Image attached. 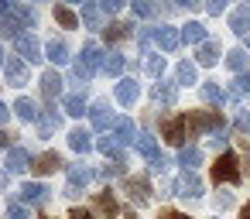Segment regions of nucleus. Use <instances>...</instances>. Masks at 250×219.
<instances>
[{
    "label": "nucleus",
    "instance_id": "1",
    "mask_svg": "<svg viewBox=\"0 0 250 219\" xmlns=\"http://www.w3.org/2000/svg\"><path fill=\"white\" fill-rule=\"evenodd\" d=\"M103 52H100V45L96 41H86L83 45V55H79V62H76V82H89L93 76H96V69H103Z\"/></svg>",
    "mask_w": 250,
    "mask_h": 219
},
{
    "label": "nucleus",
    "instance_id": "2",
    "mask_svg": "<svg viewBox=\"0 0 250 219\" xmlns=\"http://www.w3.org/2000/svg\"><path fill=\"white\" fill-rule=\"evenodd\" d=\"M219 127H223V113H219V110H202V113L185 117V130H188V137L206 134V130H219Z\"/></svg>",
    "mask_w": 250,
    "mask_h": 219
},
{
    "label": "nucleus",
    "instance_id": "3",
    "mask_svg": "<svg viewBox=\"0 0 250 219\" xmlns=\"http://www.w3.org/2000/svg\"><path fill=\"white\" fill-rule=\"evenodd\" d=\"M212 181L219 185V181H229V185H236L240 181V161H236V154H219L216 158V164H212Z\"/></svg>",
    "mask_w": 250,
    "mask_h": 219
},
{
    "label": "nucleus",
    "instance_id": "4",
    "mask_svg": "<svg viewBox=\"0 0 250 219\" xmlns=\"http://www.w3.org/2000/svg\"><path fill=\"white\" fill-rule=\"evenodd\" d=\"M175 195H185V199H199L202 195V181L195 171H182L175 178Z\"/></svg>",
    "mask_w": 250,
    "mask_h": 219
},
{
    "label": "nucleus",
    "instance_id": "5",
    "mask_svg": "<svg viewBox=\"0 0 250 219\" xmlns=\"http://www.w3.org/2000/svg\"><path fill=\"white\" fill-rule=\"evenodd\" d=\"M127 195H130L134 205H147V202H151V181H147L144 175L127 178Z\"/></svg>",
    "mask_w": 250,
    "mask_h": 219
},
{
    "label": "nucleus",
    "instance_id": "6",
    "mask_svg": "<svg viewBox=\"0 0 250 219\" xmlns=\"http://www.w3.org/2000/svg\"><path fill=\"white\" fill-rule=\"evenodd\" d=\"M161 134H165V140H168V144L182 147V144H185V137H188V130H185V117H171V120H165Z\"/></svg>",
    "mask_w": 250,
    "mask_h": 219
},
{
    "label": "nucleus",
    "instance_id": "7",
    "mask_svg": "<svg viewBox=\"0 0 250 219\" xmlns=\"http://www.w3.org/2000/svg\"><path fill=\"white\" fill-rule=\"evenodd\" d=\"M14 41H18V52H21L24 62H42V59H45V55H42V45H38L35 35H18Z\"/></svg>",
    "mask_w": 250,
    "mask_h": 219
},
{
    "label": "nucleus",
    "instance_id": "8",
    "mask_svg": "<svg viewBox=\"0 0 250 219\" xmlns=\"http://www.w3.org/2000/svg\"><path fill=\"white\" fill-rule=\"evenodd\" d=\"M4 76H7V86L21 89V86L28 82V65H24V59H7V65H4Z\"/></svg>",
    "mask_w": 250,
    "mask_h": 219
},
{
    "label": "nucleus",
    "instance_id": "9",
    "mask_svg": "<svg viewBox=\"0 0 250 219\" xmlns=\"http://www.w3.org/2000/svg\"><path fill=\"white\" fill-rule=\"evenodd\" d=\"M89 120H93V127H96V130H106V127H117V117H113V110H110L106 103H96V106L89 110Z\"/></svg>",
    "mask_w": 250,
    "mask_h": 219
},
{
    "label": "nucleus",
    "instance_id": "10",
    "mask_svg": "<svg viewBox=\"0 0 250 219\" xmlns=\"http://www.w3.org/2000/svg\"><path fill=\"white\" fill-rule=\"evenodd\" d=\"M154 41H158L161 52H175V48L182 45V35H178L175 28H158V31H154Z\"/></svg>",
    "mask_w": 250,
    "mask_h": 219
},
{
    "label": "nucleus",
    "instance_id": "11",
    "mask_svg": "<svg viewBox=\"0 0 250 219\" xmlns=\"http://www.w3.org/2000/svg\"><path fill=\"white\" fill-rule=\"evenodd\" d=\"M137 96H141V86H137L134 79H120V82H117V100H120L124 106H134Z\"/></svg>",
    "mask_w": 250,
    "mask_h": 219
},
{
    "label": "nucleus",
    "instance_id": "12",
    "mask_svg": "<svg viewBox=\"0 0 250 219\" xmlns=\"http://www.w3.org/2000/svg\"><path fill=\"white\" fill-rule=\"evenodd\" d=\"M28 168H35L31 164V154L24 147H11L7 151V171H28Z\"/></svg>",
    "mask_w": 250,
    "mask_h": 219
},
{
    "label": "nucleus",
    "instance_id": "13",
    "mask_svg": "<svg viewBox=\"0 0 250 219\" xmlns=\"http://www.w3.org/2000/svg\"><path fill=\"white\" fill-rule=\"evenodd\" d=\"M89 178H93V171H89L86 164H76V168L69 171V195H76V192H83V188L89 185Z\"/></svg>",
    "mask_w": 250,
    "mask_h": 219
},
{
    "label": "nucleus",
    "instance_id": "14",
    "mask_svg": "<svg viewBox=\"0 0 250 219\" xmlns=\"http://www.w3.org/2000/svg\"><path fill=\"white\" fill-rule=\"evenodd\" d=\"M113 130H117L113 137H117L120 144H134V140L141 137L137 127H134V120H127V117H117V127H113Z\"/></svg>",
    "mask_w": 250,
    "mask_h": 219
},
{
    "label": "nucleus",
    "instance_id": "15",
    "mask_svg": "<svg viewBox=\"0 0 250 219\" xmlns=\"http://www.w3.org/2000/svg\"><path fill=\"white\" fill-rule=\"evenodd\" d=\"M45 195H48V188H45V185L28 181V185L21 188V205H38V202H45Z\"/></svg>",
    "mask_w": 250,
    "mask_h": 219
},
{
    "label": "nucleus",
    "instance_id": "16",
    "mask_svg": "<svg viewBox=\"0 0 250 219\" xmlns=\"http://www.w3.org/2000/svg\"><path fill=\"white\" fill-rule=\"evenodd\" d=\"M229 28H233L236 35H247V38H250V7H236V11L229 14Z\"/></svg>",
    "mask_w": 250,
    "mask_h": 219
},
{
    "label": "nucleus",
    "instance_id": "17",
    "mask_svg": "<svg viewBox=\"0 0 250 219\" xmlns=\"http://www.w3.org/2000/svg\"><path fill=\"white\" fill-rule=\"evenodd\" d=\"M42 93H45V100L62 96V76H59V72H45V76H42Z\"/></svg>",
    "mask_w": 250,
    "mask_h": 219
},
{
    "label": "nucleus",
    "instance_id": "18",
    "mask_svg": "<svg viewBox=\"0 0 250 219\" xmlns=\"http://www.w3.org/2000/svg\"><path fill=\"white\" fill-rule=\"evenodd\" d=\"M100 151H103L113 164H124V147H120L117 137H100Z\"/></svg>",
    "mask_w": 250,
    "mask_h": 219
},
{
    "label": "nucleus",
    "instance_id": "19",
    "mask_svg": "<svg viewBox=\"0 0 250 219\" xmlns=\"http://www.w3.org/2000/svg\"><path fill=\"white\" fill-rule=\"evenodd\" d=\"M79 14H83V21H86V28H103V7H96V4H83L79 7Z\"/></svg>",
    "mask_w": 250,
    "mask_h": 219
},
{
    "label": "nucleus",
    "instance_id": "20",
    "mask_svg": "<svg viewBox=\"0 0 250 219\" xmlns=\"http://www.w3.org/2000/svg\"><path fill=\"white\" fill-rule=\"evenodd\" d=\"M182 41H188V45H206V28H202L199 21H188V24L182 28Z\"/></svg>",
    "mask_w": 250,
    "mask_h": 219
},
{
    "label": "nucleus",
    "instance_id": "21",
    "mask_svg": "<svg viewBox=\"0 0 250 219\" xmlns=\"http://www.w3.org/2000/svg\"><path fill=\"white\" fill-rule=\"evenodd\" d=\"M45 55H48L55 65H65V62H69V45L55 38V41H48V45H45Z\"/></svg>",
    "mask_w": 250,
    "mask_h": 219
},
{
    "label": "nucleus",
    "instance_id": "22",
    "mask_svg": "<svg viewBox=\"0 0 250 219\" xmlns=\"http://www.w3.org/2000/svg\"><path fill=\"white\" fill-rule=\"evenodd\" d=\"M62 168V158L55 154V151H48V154H42L38 161H35V171L38 175H52V171H59Z\"/></svg>",
    "mask_w": 250,
    "mask_h": 219
},
{
    "label": "nucleus",
    "instance_id": "23",
    "mask_svg": "<svg viewBox=\"0 0 250 219\" xmlns=\"http://www.w3.org/2000/svg\"><path fill=\"white\" fill-rule=\"evenodd\" d=\"M52 14H55V21H59L62 28H79V14H76V11H69L65 4H55V7H52Z\"/></svg>",
    "mask_w": 250,
    "mask_h": 219
},
{
    "label": "nucleus",
    "instance_id": "24",
    "mask_svg": "<svg viewBox=\"0 0 250 219\" xmlns=\"http://www.w3.org/2000/svg\"><path fill=\"white\" fill-rule=\"evenodd\" d=\"M11 21H14L18 28H24V24H28V28H35V11H31V7H21V4H14V7H11Z\"/></svg>",
    "mask_w": 250,
    "mask_h": 219
},
{
    "label": "nucleus",
    "instance_id": "25",
    "mask_svg": "<svg viewBox=\"0 0 250 219\" xmlns=\"http://www.w3.org/2000/svg\"><path fill=\"white\" fill-rule=\"evenodd\" d=\"M134 35V24H120V21H113L110 28H106V41L110 45H117V41H124V38H130Z\"/></svg>",
    "mask_w": 250,
    "mask_h": 219
},
{
    "label": "nucleus",
    "instance_id": "26",
    "mask_svg": "<svg viewBox=\"0 0 250 219\" xmlns=\"http://www.w3.org/2000/svg\"><path fill=\"white\" fill-rule=\"evenodd\" d=\"M14 110H18V117H21V120H28V123H35V120H42V113H38V106H35L31 100H24V96H21V100L14 103Z\"/></svg>",
    "mask_w": 250,
    "mask_h": 219
},
{
    "label": "nucleus",
    "instance_id": "27",
    "mask_svg": "<svg viewBox=\"0 0 250 219\" xmlns=\"http://www.w3.org/2000/svg\"><path fill=\"white\" fill-rule=\"evenodd\" d=\"M178 164H185V171H195V164H202V151L199 147H182V154H178Z\"/></svg>",
    "mask_w": 250,
    "mask_h": 219
},
{
    "label": "nucleus",
    "instance_id": "28",
    "mask_svg": "<svg viewBox=\"0 0 250 219\" xmlns=\"http://www.w3.org/2000/svg\"><path fill=\"white\" fill-rule=\"evenodd\" d=\"M154 100L165 103V106H171V103L178 100V89H175L171 82H158V86H154Z\"/></svg>",
    "mask_w": 250,
    "mask_h": 219
},
{
    "label": "nucleus",
    "instance_id": "29",
    "mask_svg": "<svg viewBox=\"0 0 250 219\" xmlns=\"http://www.w3.org/2000/svg\"><path fill=\"white\" fill-rule=\"evenodd\" d=\"M69 147H72V151H79V154H86V151L93 147V140H89V134H86V130H79V127H76V130L69 134Z\"/></svg>",
    "mask_w": 250,
    "mask_h": 219
},
{
    "label": "nucleus",
    "instance_id": "30",
    "mask_svg": "<svg viewBox=\"0 0 250 219\" xmlns=\"http://www.w3.org/2000/svg\"><path fill=\"white\" fill-rule=\"evenodd\" d=\"M134 147H137V154H144L147 161L158 158V144H154V137H147V134H141V137L134 140Z\"/></svg>",
    "mask_w": 250,
    "mask_h": 219
},
{
    "label": "nucleus",
    "instance_id": "31",
    "mask_svg": "<svg viewBox=\"0 0 250 219\" xmlns=\"http://www.w3.org/2000/svg\"><path fill=\"white\" fill-rule=\"evenodd\" d=\"M226 65H229L233 72H240V76H243V72H247V65H250V55H247L243 48H236V52H229V59H226Z\"/></svg>",
    "mask_w": 250,
    "mask_h": 219
},
{
    "label": "nucleus",
    "instance_id": "32",
    "mask_svg": "<svg viewBox=\"0 0 250 219\" xmlns=\"http://www.w3.org/2000/svg\"><path fill=\"white\" fill-rule=\"evenodd\" d=\"M62 106H65V113H72V117H83V113H89V110H86V100H83L79 93L65 96V100H62Z\"/></svg>",
    "mask_w": 250,
    "mask_h": 219
},
{
    "label": "nucleus",
    "instance_id": "33",
    "mask_svg": "<svg viewBox=\"0 0 250 219\" xmlns=\"http://www.w3.org/2000/svg\"><path fill=\"white\" fill-rule=\"evenodd\" d=\"M216 55H219V45L216 41H206V45H199V55L195 59H199V65H212Z\"/></svg>",
    "mask_w": 250,
    "mask_h": 219
},
{
    "label": "nucleus",
    "instance_id": "34",
    "mask_svg": "<svg viewBox=\"0 0 250 219\" xmlns=\"http://www.w3.org/2000/svg\"><path fill=\"white\" fill-rule=\"evenodd\" d=\"M38 127H42V134H52V130H59V127H62V113H59V110H48V113L38 120Z\"/></svg>",
    "mask_w": 250,
    "mask_h": 219
},
{
    "label": "nucleus",
    "instance_id": "35",
    "mask_svg": "<svg viewBox=\"0 0 250 219\" xmlns=\"http://www.w3.org/2000/svg\"><path fill=\"white\" fill-rule=\"evenodd\" d=\"M175 76H178V82H182V86H192V82H195V65H192V62H178Z\"/></svg>",
    "mask_w": 250,
    "mask_h": 219
},
{
    "label": "nucleus",
    "instance_id": "36",
    "mask_svg": "<svg viewBox=\"0 0 250 219\" xmlns=\"http://www.w3.org/2000/svg\"><path fill=\"white\" fill-rule=\"evenodd\" d=\"M103 72H106V76H120V72H124V55H106Z\"/></svg>",
    "mask_w": 250,
    "mask_h": 219
},
{
    "label": "nucleus",
    "instance_id": "37",
    "mask_svg": "<svg viewBox=\"0 0 250 219\" xmlns=\"http://www.w3.org/2000/svg\"><path fill=\"white\" fill-rule=\"evenodd\" d=\"M96 205H100V209H103V212H106L110 219L117 216V199H113L110 192H103V195H96Z\"/></svg>",
    "mask_w": 250,
    "mask_h": 219
},
{
    "label": "nucleus",
    "instance_id": "38",
    "mask_svg": "<svg viewBox=\"0 0 250 219\" xmlns=\"http://www.w3.org/2000/svg\"><path fill=\"white\" fill-rule=\"evenodd\" d=\"M202 96H206V103H216V106L223 103V89H219L216 82H206V86H202Z\"/></svg>",
    "mask_w": 250,
    "mask_h": 219
},
{
    "label": "nucleus",
    "instance_id": "39",
    "mask_svg": "<svg viewBox=\"0 0 250 219\" xmlns=\"http://www.w3.org/2000/svg\"><path fill=\"white\" fill-rule=\"evenodd\" d=\"M233 96H250V72L236 76V82H233Z\"/></svg>",
    "mask_w": 250,
    "mask_h": 219
},
{
    "label": "nucleus",
    "instance_id": "40",
    "mask_svg": "<svg viewBox=\"0 0 250 219\" xmlns=\"http://www.w3.org/2000/svg\"><path fill=\"white\" fill-rule=\"evenodd\" d=\"M144 69H147V76H161V72H165V59H161V55H151Z\"/></svg>",
    "mask_w": 250,
    "mask_h": 219
},
{
    "label": "nucleus",
    "instance_id": "41",
    "mask_svg": "<svg viewBox=\"0 0 250 219\" xmlns=\"http://www.w3.org/2000/svg\"><path fill=\"white\" fill-rule=\"evenodd\" d=\"M7 219H31V216H28V205H21V202H11V209H7Z\"/></svg>",
    "mask_w": 250,
    "mask_h": 219
},
{
    "label": "nucleus",
    "instance_id": "42",
    "mask_svg": "<svg viewBox=\"0 0 250 219\" xmlns=\"http://www.w3.org/2000/svg\"><path fill=\"white\" fill-rule=\"evenodd\" d=\"M134 14H137V18H151V14H154V4H144V0H134Z\"/></svg>",
    "mask_w": 250,
    "mask_h": 219
},
{
    "label": "nucleus",
    "instance_id": "43",
    "mask_svg": "<svg viewBox=\"0 0 250 219\" xmlns=\"http://www.w3.org/2000/svg\"><path fill=\"white\" fill-rule=\"evenodd\" d=\"M168 168H171V161H168L165 154H158V158L151 161V171H168Z\"/></svg>",
    "mask_w": 250,
    "mask_h": 219
},
{
    "label": "nucleus",
    "instance_id": "44",
    "mask_svg": "<svg viewBox=\"0 0 250 219\" xmlns=\"http://www.w3.org/2000/svg\"><path fill=\"white\" fill-rule=\"evenodd\" d=\"M137 45H141V52H147V45H151V31H147V28L137 31Z\"/></svg>",
    "mask_w": 250,
    "mask_h": 219
},
{
    "label": "nucleus",
    "instance_id": "45",
    "mask_svg": "<svg viewBox=\"0 0 250 219\" xmlns=\"http://www.w3.org/2000/svg\"><path fill=\"white\" fill-rule=\"evenodd\" d=\"M236 127H240L243 134H250V113H240V120H236Z\"/></svg>",
    "mask_w": 250,
    "mask_h": 219
},
{
    "label": "nucleus",
    "instance_id": "46",
    "mask_svg": "<svg viewBox=\"0 0 250 219\" xmlns=\"http://www.w3.org/2000/svg\"><path fill=\"white\" fill-rule=\"evenodd\" d=\"M161 219H192V216H185V212H175V209H165V212H161Z\"/></svg>",
    "mask_w": 250,
    "mask_h": 219
},
{
    "label": "nucleus",
    "instance_id": "47",
    "mask_svg": "<svg viewBox=\"0 0 250 219\" xmlns=\"http://www.w3.org/2000/svg\"><path fill=\"white\" fill-rule=\"evenodd\" d=\"M103 11H106V14H117L120 4H117V0H103Z\"/></svg>",
    "mask_w": 250,
    "mask_h": 219
},
{
    "label": "nucleus",
    "instance_id": "48",
    "mask_svg": "<svg viewBox=\"0 0 250 219\" xmlns=\"http://www.w3.org/2000/svg\"><path fill=\"white\" fill-rule=\"evenodd\" d=\"M209 14H223V0H212V4H206Z\"/></svg>",
    "mask_w": 250,
    "mask_h": 219
},
{
    "label": "nucleus",
    "instance_id": "49",
    "mask_svg": "<svg viewBox=\"0 0 250 219\" xmlns=\"http://www.w3.org/2000/svg\"><path fill=\"white\" fill-rule=\"evenodd\" d=\"M69 219H93V216H89L86 209H72V216H69Z\"/></svg>",
    "mask_w": 250,
    "mask_h": 219
},
{
    "label": "nucleus",
    "instance_id": "50",
    "mask_svg": "<svg viewBox=\"0 0 250 219\" xmlns=\"http://www.w3.org/2000/svg\"><path fill=\"white\" fill-rule=\"evenodd\" d=\"M7 117H11V113H7V103L0 100V123H7Z\"/></svg>",
    "mask_w": 250,
    "mask_h": 219
},
{
    "label": "nucleus",
    "instance_id": "51",
    "mask_svg": "<svg viewBox=\"0 0 250 219\" xmlns=\"http://www.w3.org/2000/svg\"><path fill=\"white\" fill-rule=\"evenodd\" d=\"M7 185V171H0V188H4Z\"/></svg>",
    "mask_w": 250,
    "mask_h": 219
},
{
    "label": "nucleus",
    "instance_id": "52",
    "mask_svg": "<svg viewBox=\"0 0 250 219\" xmlns=\"http://www.w3.org/2000/svg\"><path fill=\"white\" fill-rule=\"evenodd\" d=\"M243 219H250V202H247V205H243Z\"/></svg>",
    "mask_w": 250,
    "mask_h": 219
},
{
    "label": "nucleus",
    "instance_id": "53",
    "mask_svg": "<svg viewBox=\"0 0 250 219\" xmlns=\"http://www.w3.org/2000/svg\"><path fill=\"white\" fill-rule=\"evenodd\" d=\"M0 65H7V59H4V48H0Z\"/></svg>",
    "mask_w": 250,
    "mask_h": 219
},
{
    "label": "nucleus",
    "instance_id": "54",
    "mask_svg": "<svg viewBox=\"0 0 250 219\" xmlns=\"http://www.w3.org/2000/svg\"><path fill=\"white\" fill-rule=\"evenodd\" d=\"M42 219H52V216H42Z\"/></svg>",
    "mask_w": 250,
    "mask_h": 219
},
{
    "label": "nucleus",
    "instance_id": "55",
    "mask_svg": "<svg viewBox=\"0 0 250 219\" xmlns=\"http://www.w3.org/2000/svg\"><path fill=\"white\" fill-rule=\"evenodd\" d=\"M247 48H250V38H247Z\"/></svg>",
    "mask_w": 250,
    "mask_h": 219
}]
</instances>
